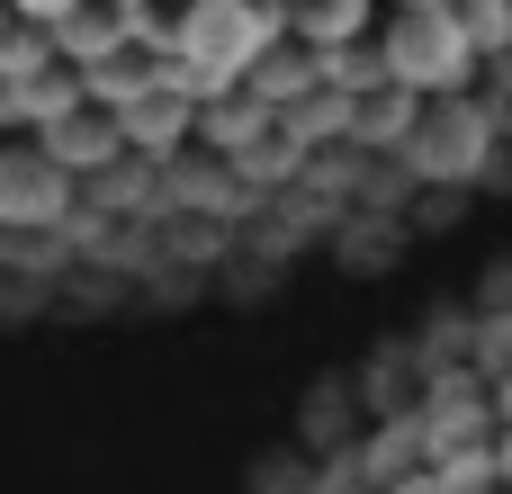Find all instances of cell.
Masks as SVG:
<instances>
[{
    "label": "cell",
    "instance_id": "6da1fadb",
    "mask_svg": "<svg viewBox=\"0 0 512 494\" xmlns=\"http://www.w3.org/2000/svg\"><path fill=\"white\" fill-rule=\"evenodd\" d=\"M512 198V9H0V324L396 270Z\"/></svg>",
    "mask_w": 512,
    "mask_h": 494
}]
</instances>
